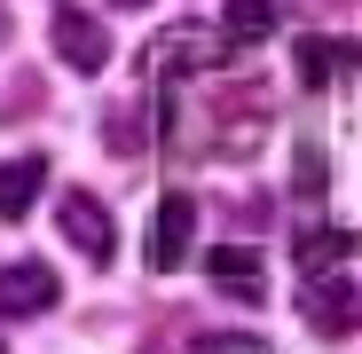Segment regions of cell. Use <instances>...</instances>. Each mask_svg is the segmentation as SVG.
I'll use <instances>...</instances> for the list:
<instances>
[{"instance_id":"6da1fadb","label":"cell","mask_w":362,"mask_h":354,"mask_svg":"<svg viewBox=\"0 0 362 354\" xmlns=\"http://www.w3.org/2000/svg\"><path fill=\"white\" fill-rule=\"evenodd\" d=\"M299 315H308V331H323V338H346V331L362 323V291H354L346 276H308Z\"/></svg>"},{"instance_id":"7a4b0ae2","label":"cell","mask_w":362,"mask_h":354,"mask_svg":"<svg viewBox=\"0 0 362 354\" xmlns=\"http://www.w3.org/2000/svg\"><path fill=\"white\" fill-rule=\"evenodd\" d=\"M47 40H55V55H64L71 71H103V64H110V32H103L87 8H55Z\"/></svg>"},{"instance_id":"3957f363","label":"cell","mask_w":362,"mask_h":354,"mask_svg":"<svg viewBox=\"0 0 362 354\" xmlns=\"http://www.w3.org/2000/svg\"><path fill=\"white\" fill-rule=\"evenodd\" d=\"M55 228L71 236V244L103 268L110 260V213H103V197H87V189H64V205H55Z\"/></svg>"},{"instance_id":"277c9868","label":"cell","mask_w":362,"mask_h":354,"mask_svg":"<svg viewBox=\"0 0 362 354\" xmlns=\"http://www.w3.org/2000/svg\"><path fill=\"white\" fill-rule=\"evenodd\" d=\"M189 228H197V205H189V197L173 189V197L158 205V228H150V268H158V276L189 260Z\"/></svg>"},{"instance_id":"5b68a950","label":"cell","mask_w":362,"mask_h":354,"mask_svg":"<svg viewBox=\"0 0 362 354\" xmlns=\"http://www.w3.org/2000/svg\"><path fill=\"white\" fill-rule=\"evenodd\" d=\"M55 307V276L40 260H8L0 268V315H47Z\"/></svg>"},{"instance_id":"8992f818","label":"cell","mask_w":362,"mask_h":354,"mask_svg":"<svg viewBox=\"0 0 362 354\" xmlns=\"http://www.w3.org/2000/svg\"><path fill=\"white\" fill-rule=\"evenodd\" d=\"M205 276L228 291V300H260V252L252 244H213L205 252Z\"/></svg>"},{"instance_id":"52a82bcc","label":"cell","mask_w":362,"mask_h":354,"mask_svg":"<svg viewBox=\"0 0 362 354\" xmlns=\"http://www.w3.org/2000/svg\"><path fill=\"white\" fill-rule=\"evenodd\" d=\"M40 182H47L40 158H8V165H0V220H24L32 197H40Z\"/></svg>"},{"instance_id":"ba28073f","label":"cell","mask_w":362,"mask_h":354,"mask_svg":"<svg viewBox=\"0 0 362 354\" xmlns=\"http://www.w3.org/2000/svg\"><path fill=\"white\" fill-rule=\"evenodd\" d=\"M221 32H228L236 47L268 40V32H276V0H228V8H221Z\"/></svg>"},{"instance_id":"9c48e42d","label":"cell","mask_w":362,"mask_h":354,"mask_svg":"<svg viewBox=\"0 0 362 354\" xmlns=\"http://www.w3.org/2000/svg\"><path fill=\"white\" fill-rule=\"evenodd\" d=\"M299 268H308V276H323L331 260H346V228H299Z\"/></svg>"},{"instance_id":"30bf717a","label":"cell","mask_w":362,"mask_h":354,"mask_svg":"<svg viewBox=\"0 0 362 354\" xmlns=\"http://www.w3.org/2000/svg\"><path fill=\"white\" fill-rule=\"evenodd\" d=\"M339 64H346V55H339L331 40H299V79H308V87H323Z\"/></svg>"},{"instance_id":"8fae6325","label":"cell","mask_w":362,"mask_h":354,"mask_svg":"<svg viewBox=\"0 0 362 354\" xmlns=\"http://www.w3.org/2000/svg\"><path fill=\"white\" fill-rule=\"evenodd\" d=\"M197 354H268V346L245 338V331H213V338H197Z\"/></svg>"},{"instance_id":"7c38bea8","label":"cell","mask_w":362,"mask_h":354,"mask_svg":"<svg viewBox=\"0 0 362 354\" xmlns=\"http://www.w3.org/2000/svg\"><path fill=\"white\" fill-rule=\"evenodd\" d=\"M118 8H150V0H118Z\"/></svg>"}]
</instances>
